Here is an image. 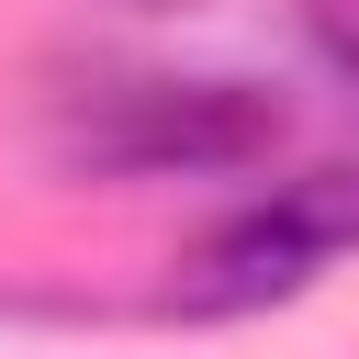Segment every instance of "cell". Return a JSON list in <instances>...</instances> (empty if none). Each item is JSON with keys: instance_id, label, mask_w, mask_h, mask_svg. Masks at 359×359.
Returning a JSON list of instances; mask_svg holds the SVG:
<instances>
[{"instance_id": "cell-4", "label": "cell", "mask_w": 359, "mask_h": 359, "mask_svg": "<svg viewBox=\"0 0 359 359\" xmlns=\"http://www.w3.org/2000/svg\"><path fill=\"white\" fill-rule=\"evenodd\" d=\"M123 11H202V0H123Z\"/></svg>"}, {"instance_id": "cell-3", "label": "cell", "mask_w": 359, "mask_h": 359, "mask_svg": "<svg viewBox=\"0 0 359 359\" xmlns=\"http://www.w3.org/2000/svg\"><path fill=\"white\" fill-rule=\"evenodd\" d=\"M303 34L325 45V67L359 90V0H303Z\"/></svg>"}, {"instance_id": "cell-2", "label": "cell", "mask_w": 359, "mask_h": 359, "mask_svg": "<svg viewBox=\"0 0 359 359\" xmlns=\"http://www.w3.org/2000/svg\"><path fill=\"white\" fill-rule=\"evenodd\" d=\"M348 247H359V168H303V180H280L269 202L224 213V224L180 258L168 314H258V303H292V292L325 280Z\"/></svg>"}, {"instance_id": "cell-1", "label": "cell", "mask_w": 359, "mask_h": 359, "mask_svg": "<svg viewBox=\"0 0 359 359\" xmlns=\"http://www.w3.org/2000/svg\"><path fill=\"white\" fill-rule=\"evenodd\" d=\"M45 146L79 180H224L280 146V101L180 67H79L45 101Z\"/></svg>"}]
</instances>
